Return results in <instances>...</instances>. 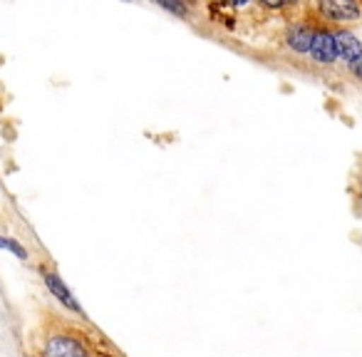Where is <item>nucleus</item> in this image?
<instances>
[{"label":"nucleus","mask_w":362,"mask_h":357,"mask_svg":"<svg viewBox=\"0 0 362 357\" xmlns=\"http://www.w3.org/2000/svg\"><path fill=\"white\" fill-rule=\"evenodd\" d=\"M313 13L325 25L345 28L362 21L360 0H313Z\"/></svg>","instance_id":"obj_1"},{"label":"nucleus","mask_w":362,"mask_h":357,"mask_svg":"<svg viewBox=\"0 0 362 357\" xmlns=\"http://www.w3.org/2000/svg\"><path fill=\"white\" fill-rule=\"evenodd\" d=\"M310 60L320 67H330L337 62V47H335V33L330 28H315V35L310 42Z\"/></svg>","instance_id":"obj_2"},{"label":"nucleus","mask_w":362,"mask_h":357,"mask_svg":"<svg viewBox=\"0 0 362 357\" xmlns=\"http://www.w3.org/2000/svg\"><path fill=\"white\" fill-rule=\"evenodd\" d=\"M45 357H90L87 347L72 335H50L45 342Z\"/></svg>","instance_id":"obj_3"},{"label":"nucleus","mask_w":362,"mask_h":357,"mask_svg":"<svg viewBox=\"0 0 362 357\" xmlns=\"http://www.w3.org/2000/svg\"><path fill=\"white\" fill-rule=\"evenodd\" d=\"M335 33V47H337V60H342L347 67L362 60V42L355 37V33H350L347 28H337Z\"/></svg>","instance_id":"obj_4"},{"label":"nucleus","mask_w":362,"mask_h":357,"mask_svg":"<svg viewBox=\"0 0 362 357\" xmlns=\"http://www.w3.org/2000/svg\"><path fill=\"white\" fill-rule=\"evenodd\" d=\"M313 35H315V28H310L308 23H291V25L286 28V35H283V40H286V45L291 47L296 55H308L310 52V42H313Z\"/></svg>","instance_id":"obj_5"},{"label":"nucleus","mask_w":362,"mask_h":357,"mask_svg":"<svg viewBox=\"0 0 362 357\" xmlns=\"http://www.w3.org/2000/svg\"><path fill=\"white\" fill-rule=\"evenodd\" d=\"M45 286H47V291L52 293V295L57 298V300L62 303V305L67 308V310H72V312H82V308H80V303L75 300V295L70 293V288L62 283V278L57 276V273H45Z\"/></svg>","instance_id":"obj_6"},{"label":"nucleus","mask_w":362,"mask_h":357,"mask_svg":"<svg viewBox=\"0 0 362 357\" xmlns=\"http://www.w3.org/2000/svg\"><path fill=\"white\" fill-rule=\"evenodd\" d=\"M258 3L273 13H291L300 6V0H258Z\"/></svg>","instance_id":"obj_7"},{"label":"nucleus","mask_w":362,"mask_h":357,"mask_svg":"<svg viewBox=\"0 0 362 357\" xmlns=\"http://www.w3.org/2000/svg\"><path fill=\"white\" fill-rule=\"evenodd\" d=\"M164 11H169L171 16H176V18H187L189 16V11H187V3L184 0H156Z\"/></svg>","instance_id":"obj_8"},{"label":"nucleus","mask_w":362,"mask_h":357,"mask_svg":"<svg viewBox=\"0 0 362 357\" xmlns=\"http://www.w3.org/2000/svg\"><path fill=\"white\" fill-rule=\"evenodd\" d=\"M0 248H3V251L16 253V256L21 258V261H25V258H28V251L21 246V243L16 241V238H6V236H0Z\"/></svg>","instance_id":"obj_9"},{"label":"nucleus","mask_w":362,"mask_h":357,"mask_svg":"<svg viewBox=\"0 0 362 357\" xmlns=\"http://www.w3.org/2000/svg\"><path fill=\"white\" fill-rule=\"evenodd\" d=\"M350 70L355 72V75H357V77H360V80H362V60H360V62H355V65H350Z\"/></svg>","instance_id":"obj_10"},{"label":"nucleus","mask_w":362,"mask_h":357,"mask_svg":"<svg viewBox=\"0 0 362 357\" xmlns=\"http://www.w3.org/2000/svg\"><path fill=\"white\" fill-rule=\"evenodd\" d=\"M226 3H231V6H236V8H241V6H248L251 0H226Z\"/></svg>","instance_id":"obj_11"}]
</instances>
